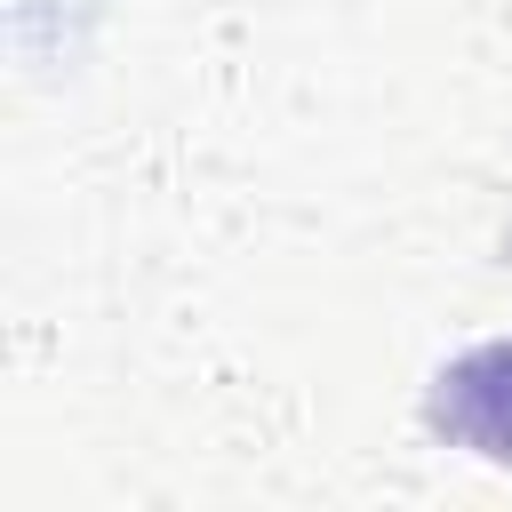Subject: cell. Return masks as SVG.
I'll list each match as a JSON object with an SVG mask.
<instances>
[{
	"mask_svg": "<svg viewBox=\"0 0 512 512\" xmlns=\"http://www.w3.org/2000/svg\"><path fill=\"white\" fill-rule=\"evenodd\" d=\"M424 416H432L440 440H456V448H472L488 464H512V336L456 352L432 376Z\"/></svg>",
	"mask_w": 512,
	"mask_h": 512,
	"instance_id": "6da1fadb",
	"label": "cell"
}]
</instances>
